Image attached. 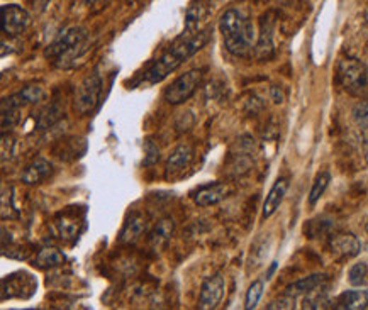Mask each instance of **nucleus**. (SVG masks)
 Returning <instances> with one entry per match:
<instances>
[{
    "label": "nucleus",
    "instance_id": "nucleus-11",
    "mask_svg": "<svg viewBox=\"0 0 368 310\" xmlns=\"http://www.w3.org/2000/svg\"><path fill=\"white\" fill-rule=\"evenodd\" d=\"M231 193V186L227 184H210L204 185L194 192V202L201 207H210L222 202Z\"/></svg>",
    "mask_w": 368,
    "mask_h": 310
},
{
    "label": "nucleus",
    "instance_id": "nucleus-26",
    "mask_svg": "<svg viewBox=\"0 0 368 310\" xmlns=\"http://www.w3.org/2000/svg\"><path fill=\"white\" fill-rule=\"evenodd\" d=\"M348 283L351 287H368V263H355L348 270Z\"/></svg>",
    "mask_w": 368,
    "mask_h": 310
},
{
    "label": "nucleus",
    "instance_id": "nucleus-25",
    "mask_svg": "<svg viewBox=\"0 0 368 310\" xmlns=\"http://www.w3.org/2000/svg\"><path fill=\"white\" fill-rule=\"evenodd\" d=\"M78 217L75 215H60V219L57 220L58 234L61 239H71L78 234Z\"/></svg>",
    "mask_w": 368,
    "mask_h": 310
},
{
    "label": "nucleus",
    "instance_id": "nucleus-28",
    "mask_svg": "<svg viewBox=\"0 0 368 310\" xmlns=\"http://www.w3.org/2000/svg\"><path fill=\"white\" fill-rule=\"evenodd\" d=\"M19 97V100L23 102V105L26 104H37L40 100L44 99V90L41 87H36V85H29V87L20 90L19 93H16Z\"/></svg>",
    "mask_w": 368,
    "mask_h": 310
},
{
    "label": "nucleus",
    "instance_id": "nucleus-29",
    "mask_svg": "<svg viewBox=\"0 0 368 310\" xmlns=\"http://www.w3.org/2000/svg\"><path fill=\"white\" fill-rule=\"evenodd\" d=\"M295 309H297V299L292 295L283 294L282 297H278V299H275L265 310H295Z\"/></svg>",
    "mask_w": 368,
    "mask_h": 310
},
{
    "label": "nucleus",
    "instance_id": "nucleus-33",
    "mask_svg": "<svg viewBox=\"0 0 368 310\" xmlns=\"http://www.w3.org/2000/svg\"><path fill=\"white\" fill-rule=\"evenodd\" d=\"M277 270V263H272V268L268 270V273H266V280H270L272 278V275H273V271Z\"/></svg>",
    "mask_w": 368,
    "mask_h": 310
},
{
    "label": "nucleus",
    "instance_id": "nucleus-35",
    "mask_svg": "<svg viewBox=\"0 0 368 310\" xmlns=\"http://www.w3.org/2000/svg\"><path fill=\"white\" fill-rule=\"evenodd\" d=\"M367 231H368V222H367Z\"/></svg>",
    "mask_w": 368,
    "mask_h": 310
},
{
    "label": "nucleus",
    "instance_id": "nucleus-17",
    "mask_svg": "<svg viewBox=\"0 0 368 310\" xmlns=\"http://www.w3.org/2000/svg\"><path fill=\"white\" fill-rule=\"evenodd\" d=\"M53 173V165L44 158H36L29 163L23 173V181L28 185H37Z\"/></svg>",
    "mask_w": 368,
    "mask_h": 310
},
{
    "label": "nucleus",
    "instance_id": "nucleus-22",
    "mask_svg": "<svg viewBox=\"0 0 368 310\" xmlns=\"http://www.w3.org/2000/svg\"><path fill=\"white\" fill-rule=\"evenodd\" d=\"M65 254H63L58 248H43L40 249V253L36 254V266L40 268H54V266H60L65 263Z\"/></svg>",
    "mask_w": 368,
    "mask_h": 310
},
{
    "label": "nucleus",
    "instance_id": "nucleus-7",
    "mask_svg": "<svg viewBox=\"0 0 368 310\" xmlns=\"http://www.w3.org/2000/svg\"><path fill=\"white\" fill-rule=\"evenodd\" d=\"M37 282L28 271H16L2 278V300L29 299L36 294Z\"/></svg>",
    "mask_w": 368,
    "mask_h": 310
},
{
    "label": "nucleus",
    "instance_id": "nucleus-13",
    "mask_svg": "<svg viewBox=\"0 0 368 310\" xmlns=\"http://www.w3.org/2000/svg\"><path fill=\"white\" fill-rule=\"evenodd\" d=\"M148 229V217L141 212H133L126 220L124 227H122L119 241L124 244H133L146 232Z\"/></svg>",
    "mask_w": 368,
    "mask_h": 310
},
{
    "label": "nucleus",
    "instance_id": "nucleus-31",
    "mask_svg": "<svg viewBox=\"0 0 368 310\" xmlns=\"http://www.w3.org/2000/svg\"><path fill=\"white\" fill-rule=\"evenodd\" d=\"M145 150H146L145 165H153V163H156V161L160 160V150H158V146H156L155 143L148 141Z\"/></svg>",
    "mask_w": 368,
    "mask_h": 310
},
{
    "label": "nucleus",
    "instance_id": "nucleus-3",
    "mask_svg": "<svg viewBox=\"0 0 368 310\" xmlns=\"http://www.w3.org/2000/svg\"><path fill=\"white\" fill-rule=\"evenodd\" d=\"M88 36L87 31L80 25H70L54 37V41L44 51L46 58H49L57 66L69 68L73 65L80 56L87 51Z\"/></svg>",
    "mask_w": 368,
    "mask_h": 310
},
{
    "label": "nucleus",
    "instance_id": "nucleus-34",
    "mask_svg": "<svg viewBox=\"0 0 368 310\" xmlns=\"http://www.w3.org/2000/svg\"><path fill=\"white\" fill-rule=\"evenodd\" d=\"M48 310H60V309H48Z\"/></svg>",
    "mask_w": 368,
    "mask_h": 310
},
{
    "label": "nucleus",
    "instance_id": "nucleus-5",
    "mask_svg": "<svg viewBox=\"0 0 368 310\" xmlns=\"http://www.w3.org/2000/svg\"><path fill=\"white\" fill-rule=\"evenodd\" d=\"M102 78L99 73L88 75L78 83L77 90H75V109L80 114L85 116L97 107L100 95H102Z\"/></svg>",
    "mask_w": 368,
    "mask_h": 310
},
{
    "label": "nucleus",
    "instance_id": "nucleus-1",
    "mask_svg": "<svg viewBox=\"0 0 368 310\" xmlns=\"http://www.w3.org/2000/svg\"><path fill=\"white\" fill-rule=\"evenodd\" d=\"M209 29H202V31L196 34H182L180 37H177V41L173 42L170 48L165 51L162 56L150 66V70L145 73V82L148 85L163 82L177 68H180L189 58H192L197 51L204 48L207 41H209Z\"/></svg>",
    "mask_w": 368,
    "mask_h": 310
},
{
    "label": "nucleus",
    "instance_id": "nucleus-20",
    "mask_svg": "<svg viewBox=\"0 0 368 310\" xmlns=\"http://www.w3.org/2000/svg\"><path fill=\"white\" fill-rule=\"evenodd\" d=\"M23 107V102L18 95H12L9 99H4L2 102V129L6 133L7 129L14 127L19 122V112Z\"/></svg>",
    "mask_w": 368,
    "mask_h": 310
},
{
    "label": "nucleus",
    "instance_id": "nucleus-21",
    "mask_svg": "<svg viewBox=\"0 0 368 310\" xmlns=\"http://www.w3.org/2000/svg\"><path fill=\"white\" fill-rule=\"evenodd\" d=\"M207 16L206 4H190L187 16H185V34H196L201 29V23Z\"/></svg>",
    "mask_w": 368,
    "mask_h": 310
},
{
    "label": "nucleus",
    "instance_id": "nucleus-9",
    "mask_svg": "<svg viewBox=\"0 0 368 310\" xmlns=\"http://www.w3.org/2000/svg\"><path fill=\"white\" fill-rule=\"evenodd\" d=\"M224 277L221 273H215L202 283L201 294H198V309L201 310H215L221 304L224 297Z\"/></svg>",
    "mask_w": 368,
    "mask_h": 310
},
{
    "label": "nucleus",
    "instance_id": "nucleus-6",
    "mask_svg": "<svg viewBox=\"0 0 368 310\" xmlns=\"http://www.w3.org/2000/svg\"><path fill=\"white\" fill-rule=\"evenodd\" d=\"M202 80V71L201 70H190L187 73L180 75L179 78L173 80V82L165 88V100L172 105H180L185 100H189L194 95V92L197 90L198 83Z\"/></svg>",
    "mask_w": 368,
    "mask_h": 310
},
{
    "label": "nucleus",
    "instance_id": "nucleus-18",
    "mask_svg": "<svg viewBox=\"0 0 368 310\" xmlns=\"http://www.w3.org/2000/svg\"><path fill=\"white\" fill-rule=\"evenodd\" d=\"M324 283H326V275L316 273V275H311V277H306V278L299 280V282L292 283V285L287 287L285 294L297 299V297H300V295L311 294V292H314L316 288L323 287Z\"/></svg>",
    "mask_w": 368,
    "mask_h": 310
},
{
    "label": "nucleus",
    "instance_id": "nucleus-2",
    "mask_svg": "<svg viewBox=\"0 0 368 310\" xmlns=\"http://www.w3.org/2000/svg\"><path fill=\"white\" fill-rule=\"evenodd\" d=\"M226 49L235 56H247L255 46V25L238 8H227L219 20Z\"/></svg>",
    "mask_w": 368,
    "mask_h": 310
},
{
    "label": "nucleus",
    "instance_id": "nucleus-12",
    "mask_svg": "<svg viewBox=\"0 0 368 310\" xmlns=\"http://www.w3.org/2000/svg\"><path fill=\"white\" fill-rule=\"evenodd\" d=\"M194 158V150L190 144H180L175 150L172 151V155L168 156L167 167H165V175L167 178L177 177L184 169L189 168V165L192 163Z\"/></svg>",
    "mask_w": 368,
    "mask_h": 310
},
{
    "label": "nucleus",
    "instance_id": "nucleus-24",
    "mask_svg": "<svg viewBox=\"0 0 368 310\" xmlns=\"http://www.w3.org/2000/svg\"><path fill=\"white\" fill-rule=\"evenodd\" d=\"M329 181H331V175H329V172H321L317 173L314 184L311 186V192H309V205H316L317 202H319V198L323 197L326 190H328L329 186Z\"/></svg>",
    "mask_w": 368,
    "mask_h": 310
},
{
    "label": "nucleus",
    "instance_id": "nucleus-16",
    "mask_svg": "<svg viewBox=\"0 0 368 310\" xmlns=\"http://www.w3.org/2000/svg\"><path fill=\"white\" fill-rule=\"evenodd\" d=\"M368 309V288L362 290H348L338 297L334 310H367Z\"/></svg>",
    "mask_w": 368,
    "mask_h": 310
},
{
    "label": "nucleus",
    "instance_id": "nucleus-19",
    "mask_svg": "<svg viewBox=\"0 0 368 310\" xmlns=\"http://www.w3.org/2000/svg\"><path fill=\"white\" fill-rule=\"evenodd\" d=\"M173 231H175V220L172 217H165L158 220V224L150 232V244L153 249H162L168 243Z\"/></svg>",
    "mask_w": 368,
    "mask_h": 310
},
{
    "label": "nucleus",
    "instance_id": "nucleus-32",
    "mask_svg": "<svg viewBox=\"0 0 368 310\" xmlns=\"http://www.w3.org/2000/svg\"><path fill=\"white\" fill-rule=\"evenodd\" d=\"M272 93H273L275 102H277V104H280V102L283 100V95H282V93H278V88H277V87L272 88Z\"/></svg>",
    "mask_w": 368,
    "mask_h": 310
},
{
    "label": "nucleus",
    "instance_id": "nucleus-8",
    "mask_svg": "<svg viewBox=\"0 0 368 310\" xmlns=\"http://www.w3.org/2000/svg\"><path fill=\"white\" fill-rule=\"evenodd\" d=\"M2 12V32L9 37L20 36L31 24V16L26 8L18 4H7L0 8Z\"/></svg>",
    "mask_w": 368,
    "mask_h": 310
},
{
    "label": "nucleus",
    "instance_id": "nucleus-14",
    "mask_svg": "<svg viewBox=\"0 0 368 310\" xmlns=\"http://www.w3.org/2000/svg\"><path fill=\"white\" fill-rule=\"evenodd\" d=\"M273 29L275 23L272 16L266 14L263 16L260 23V34H258V42H256V56L261 59L270 58L273 54Z\"/></svg>",
    "mask_w": 368,
    "mask_h": 310
},
{
    "label": "nucleus",
    "instance_id": "nucleus-4",
    "mask_svg": "<svg viewBox=\"0 0 368 310\" xmlns=\"http://www.w3.org/2000/svg\"><path fill=\"white\" fill-rule=\"evenodd\" d=\"M338 76L345 87L346 92L351 95H365L368 90V70L362 61L355 58L341 59L338 66Z\"/></svg>",
    "mask_w": 368,
    "mask_h": 310
},
{
    "label": "nucleus",
    "instance_id": "nucleus-27",
    "mask_svg": "<svg viewBox=\"0 0 368 310\" xmlns=\"http://www.w3.org/2000/svg\"><path fill=\"white\" fill-rule=\"evenodd\" d=\"M263 290H265L263 280H255V282L248 287L247 297H244V310L256 309V305L260 304L261 297H263Z\"/></svg>",
    "mask_w": 368,
    "mask_h": 310
},
{
    "label": "nucleus",
    "instance_id": "nucleus-23",
    "mask_svg": "<svg viewBox=\"0 0 368 310\" xmlns=\"http://www.w3.org/2000/svg\"><path fill=\"white\" fill-rule=\"evenodd\" d=\"M328 305H329L328 290H326V287L323 285L304 297L302 310H326L328 309Z\"/></svg>",
    "mask_w": 368,
    "mask_h": 310
},
{
    "label": "nucleus",
    "instance_id": "nucleus-15",
    "mask_svg": "<svg viewBox=\"0 0 368 310\" xmlns=\"http://www.w3.org/2000/svg\"><path fill=\"white\" fill-rule=\"evenodd\" d=\"M287 190H289V178L280 177L275 181L272 189H270L268 195H266L263 202V219H270L275 212L278 210V207L282 205L283 198H285Z\"/></svg>",
    "mask_w": 368,
    "mask_h": 310
},
{
    "label": "nucleus",
    "instance_id": "nucleus-10",
    "mask_svg": "<svg viewBox=\"0 0 368 310\" xmlns=\"http://www.w3.org/2000/svg\"><path fill=\"white\" fill-rule=\"evenodd\" d=\"M329 249L340 258H353L362 251V243L351 232H340V234L331 236V239H329Z\"/></svg>",
    "mask_w": 368,
    "mask_h": 310
},
{
    "label": "nucleus",
    "instance_id": "nucleus-30",
    "mask_svg": "<svg viewBox=\"0 0 368 310\" xmlns=\"http://www.w3.org/2000/svg\"><path fill=\"white\" fill-rule=\"evenodd\" d=\"M353 119L362 129H368V100H362L355 105Z\"/></svg>",
    "mask_w": 368,
    "mask_h": 310
}]
</instances>
